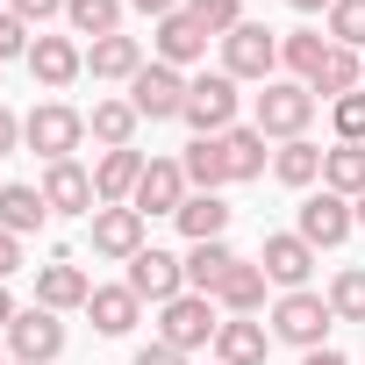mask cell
I'll use <instances>...</instances> for the list:
<instances>
[{
  "instance_id": "1",
  "label": "cell",
  "mask_w": 365,
  "mask_h": 365,
  "mask_svg": "<svg viewBox=\"0 0 365 365\" xmlns=\"http://www.w3.org/2000/svg\"><path fill=\"white\" fill-rule=\"evenodd\" d=\"M329 322H336V308H329V294H315V287H301V294H279L272 301V344H294V351H322L329 344Z\"/></svg>"
},
{
  "instance_id": "2",
  "label": "cell",
  "mask_w": 365,
  "mask_h": 365,
  "mask_svg": "<svg viewBox=\"0 0 365 365\" xmlns=\"http://www.w3.org/2000/svg\"><path fill=\"white\" fill-rule=\"evenodd\" d=\"M22 143H29L43 165L79 158V143H86V115H79L72 101H36V108L22 115Z\"/></svg>"
},
{
  "instance_id": "3",
  "label": "cell",
  "mask_w": 365,
  "mask_h": 365,
  "mask_svg": "<svg viewBox=\"0 0 365 365\" xmlns=\"http://www.w3.org/2000/svg\"><path fill=\"white\" fill-rule=\"evenodd\" d=\"M215 329H222V308L208 301V294H179V301H165L158 308V344H172V351H215Z\"/></svg>"
},
{
  "instance_id": "4",
  "label": "cell",
  "mask_w": 365,
  "mask_h": 365,
  "mask_svg": "<svg viewBox=\"0 0 365 365\" xmlns=\"http://www.w3.org/2000/svg\"><path fill=\"white\" fill-rule=\"evenodd\" d=\"M315 93L301 86V79H272L265 93H258V108H251V122L272 136V143H294V136H308V122H315Z\"/></svg>"
},
{
  "instance_id": "5",
  "label": "cell",
  "mask_w": 365,
  "mask_h": 365,
  "mask_svg": "<svg viewBox=\"0 0 365 365\" xmlns=\"http://www.w3.org/2000/svg\"><path fill=\"white\" fill-rule=\"evenodd\" d=\"M187 122L194 136H230L237 129V79L230 72H194L187 79Z\"/></svg>"
},
{
  "instance_id": "6",
  "label": "cell",
  "mask_w": 365,
  "mask_h": 365,
  "mask_svg": "<svg viewBox=\"0 0 365 365\" xmlns=\"http://www.w3.org/2000/svg\"><path fill=\"white\" fill-rule=\"evenodd\" d=\"M222 72L244 86H272V72H279V36L265 29V22H244V29H230L222 36Z\"/></svg>"
},
{
  "instance_id": "7",
  "label": "cell",
  "mask_w": 365,
  "mask_h": 365,
  "mask_svg": "<svg viewBox=\"0 0 365 365\" xmlns=\"http://www.w3.org/2000/svg\"><path fill=\"white\" fill-rule=\"evenodd\" d=\"M122 287H129L136 301H150V308L194 294V287H187V258H172V251H158V244H143V251L129 258V279H122Z\"/></svg>"
},
{
  "instance_id": "8",
  "label": "cell",
  "mask_w": 365,
  "mask_h": 365,
  "mask_svg": "<svg viewBox=\"0 0 365 365\" xmlns=\"http://www.w3.org/2000/svg\"><path fill=\"white\" fill-rule=\"evenodd\" d=\"M0 344H8L15 365H51V358L65 351V315H51V308H22L8 329H0Z\"/></svg>"
},
{
  "instance_id": "9",
  "label": "cell",
  "mask_w": 365,
  "mask_h": 365,
  "mask_svg": "<svg viewBox=\"0 0 365 365\" xmlns=\"http://www.w3.org/2000/svg\"><path fill=\"white\" fill-rule=\"evenodd\" d=\"M129 108L143 115V122H179L187 115V72H172V65H143L136 79H129Z\"/></svg>"
},
{
  "instance_id": "10",
  "label": "cell",
  "mask_w": 365,
  "mask_h": 365,
  "mask_svg": "<svg viewBox=\"0 0 365 365\" xmlns=\"http://www.w3.org/2000/svg\"><path fill=\"white\" fill-rule=\"evenodd\" d=\"M351 230H358V208H351L344 194H329V187H322V194H308V201H301V222H294V237H301V244L336 251Z\"/></svg>"
},
{
  "instance_id": "11",
  "label": "cell",
  "mask_w": 365,
  "mask_h": 365,
  "mask_svg": "<svg viewBox=\"0 0 365 365\" xmlns=\"http://www.w3.org/2000/svg\"><path fill=\"white\" fill-rule=\"evenodd\" d=\"M187 194H194V187H187V165H179V158H150L129 208L150 222V215H179V208H187Z\"/></svg>"
},
{
  "instance_id": "12",
  "label": "cell",
  "mask_w": 365,
  "mask_h": 365,
  "mask_svg": "<svg viewBox=\"0 0 365 365\" xmlns=\"http://www.w3.org/2000/svg\"><path fill=\"white\" fill-rule=\"evenodd\" d=\"M258 265H265V279H272L279 294H301L308 272H315V244H301L294 230H272V237L258 244Z\"/></svg>"
},
{
  "instance_id": "13",
  "label": "cell",
  "mask_w": 365,
  "mask_h": 365,
  "mask_svg": "<svg viewBox=\"0 0 365 365\" xmlns=\"http://www.w3.org/2000/svg\"><path fill=\"white\" fill-rule=\"evenodd\" d=\"M43 201H51V215H93L101 208V194H93V172L79 165V158H58V165H43Z\"/></svg>"
},
{
  "instance_id": "14",
  "label": "cell",
  "mask_w": 365,
  "mask_h": 365,
  "mask_svg": "<svg viewBox=\"0 0 365 365\" xmlns=\"http://www.w3.org/2000/svg\"><path fill=\"white\" fill-rule=\"evenodd\" d=\"M29 72H36L43 93H65V86L86 72V43H79V36H36V43H29Z\"/></svg>"
},
{
  "instance_id": "15",
  "label": "cell",
  "mask_w": 365,
  "mask_h": 365,
  "mask_svg": "<svg viewBox=\"0 0 365 365\" xmlns=\"http://www.w3.org/2000/svg\"><path fill=\"white\" fill-rule=\"evenodd\" d=\"M86 230H93V258L129 265V258L143 251V215H136V208H93V215H86Z\"/></svg>"
},
{
  "instance_id": "16",
  "label": "cell",
  "mask_w": 365,
  "mask_h": 365,
  "mask_svg": "<svg viewBox=\"0 0 365 365\" xmlns=\"http://www.w3.org/2000/svg\"><path fill=\"white\" fill-rule=\"evenodd\" d=\"M143 150L129 143V150H101L93 158V194H101V208H129L136 201V179H143Z\"/></svg>"
},
{
  "instance_id": "17",
  "label": "cell",
  "mask_w": 365,
  "mask_h": 365,
  "mask_svg": "<svg viewBox=\"0 0 365 365\" xmlns=\"http://www.w3.org/2000/svg\"><path fill=\"white\" fill-rule=\"evenodd\" d=\"M150 51H158V65H172V72H187V65H201L208 58V29L179 8V15H165L158 22V36H150Z\"/></svg>"
},
{
  "instance_id": "18",
  "label": "cell",
  "mask_w": 365,
  "mask_h": 365,
  "mask_svg": "<svg viewBox=\"0 0 365 365\" xmlns=\"http://www.w3.org/2000/svg\"><path fill=\"white\" fill-rule=\"evenodd\" d=\"M86 294H93V279H86L72 258H51V265H36V308H51V315H72V308H86Z\"/></svg>"
},
{
  "instance_id": "19",
  "label": "cell",
  "mask_w": 365,
  "mask_h": 365,
  "mask_svg": "<svg viewBox=\"0 0 365 365\" xmlns=\"http://www.w3.org/2000/svg\"><path fill=\"white\" fill-rule=\"evenodd\" d=\"M265 287H272V279H265V265H258V258H237L208 301H215L222 315H258V308H265Z\"/></svg>"
},
{
  "instance_id": "20",
  "label": "cell",
  "mask_w": 365,
  "mask_h": 365,
  "mask_svg": "<svg viewBox=\"0 0 365 365\" xmlns=\"http://www.w3.org/2000/svg\"><path fill=\"white\" fill-rule=\"evenodd\" d=\"M265 351H272V329H265V322L222 315V329H215V365H265Z\"/></svg>"
},
{
  "instance_id": "21",
  "label": "cell",
  "mask_w": 365,
  "mask_h": 365,
  "mask_svg": "<svg viewBox=\"0 0 365 365\" xmlns=\"http://www.w3.org/2000/svg\"><path fill=\"white\" fill-rule=\"evenodd\" d=\"M179 165H187V187H194V194H222L230 179H237V172H230V143H222V136H194L187 150H179Z\"/></svg>"
},
{
  "instance_id": "22",
  "label": "cell",
  "mask_w": 365,
  "mask_h": 365,
  "mask_svg": "<svg viewBox=\"0 0 365 365\" xmlns=\"http://www.w3.org/2000/svg\"><path fill=\"white\" fill-rule=\"evenodd\" d=\"M86 72L108 79V86H129L143 72V43L136 36H101V43H86Z\"/></svg>"
},
{
  "instance_id": "23",
  "label": "cell",
  "mask_w": 365,
  "mask_h": 365,
  "mask_svg": "<svg viewBox=\"0 0 365 365\" xmlns=\"http://www.w3.org/2000/svg\"><path fill=\"white\" fill-rule=\"evenodd\" d=\"M43 222H51V201H43V187H29V179L0 187V230H8V237H36Z\"/></svg>"
},
{
  "instance_id": "24",
  "label": "cell",
  "mask_w": 365,
  "mask_h": 365,
  "mask_svg": "<svg viewBox=\"0 0 365 365\" xmlns=\"http://www.w3.org/2000/svg\"><path fill=\"white\" fill-rule=\"evenodd\" d=\"M136 129H143V115L129 108V93H122V101H93V115H86V136H93L101 150H129Z\"/></svg>"
},
{
  "instance_id": "25",
  "label": "cell",
  "mask_w": 365,
  "mask_h": 365,
  "mask_svg": "<svg viewBox=\"0 0 365 365\" xmlns=\"http://www.w3.org/2000/svg\"><path fill=\"white\" fill-rule=\"evenodd\" d=\"M86 315H93L101 336H129V329L143 322V301H136L129 287H93V294H86Z\"/></svg>"
},
{
  "instance_id": "26",
  "label": "cell",
  "mask_w": 365,
  "mask_h": 365,
  "mask_svg": "<svg viewBox=\"0 0 365 365\" xmlns=\"http://www.w3.org/2000/svg\"><path fill=\"white\" fill-rule=\"evenodd\" d=\"M172 222H179L187 244H215V237H230V201L222 194H187V208H179Z\"/></svg>"
},
{
  "instance_id": "27",
  "label": "cell",
  "mask_w": 365,
  "mask_h": 365,
  "mask_svg": "<svg viewBox=\"0 0 365 365\" xmlns=\"http://www.w3.org/2000/svg\"><path fill=\"white\" fill-rule=\"evenodd\" d=\"M358 86H365V58L344 51V43H329V58H322V72L308 79V93H315V101H344V93H358Z\"/></svg>"
},
{
  "instance_id": "28",
  "label": "cell",
  "mask_w": 365,
  "mask_h": 365,
  "mask_svg": "<svg viewBox=\"0 0 365 365\" xmlns=\"http://www.w3.org/2000/svg\"><path fill=\"white\" fill-rule=\"evenodd\" d=\"M272 179H279V187H294V194H308L315 179H322V143H308V136L279 143V150H272Z\"/></svg>"
},
{
  "instance_id": "29",
  "label": "cell",
  "mask_w": 365,
  "mask_h": 365,
  "mask_svg": "<svg viewBox=\"0 0 365 365\" xmlns=\"http://www.w3.org/2000/svg\"><path fill=\"white\" fill-rule=\"evenodd\" d=\"M122 8L129 0H65V29L101 43V36H122Z\"/></svg>"
},
{
  "instance_id": "30",
  "label": "cell",
  "mask_w": 365,
  "mask_h": 365,
  "mask_svg": "<svg viewBox=\"0 0 365 365\" xmlns=\"http://www.w3.org/2000/svg\"><path fill=\"white\" fill-rule=\"evenodd\" d=\"M322 187L344 194V201L365 194V143H329V150H322Z\"/></svg>"
},
{
  "instance_id": "31",
  "label": "cell",
  "mask_w": 365,
  "mask_h": 365,
  "mask_svg": "<svg viewBox=\"0 0 365 365\" xmlns=\"http://www.w3.org/2000/svg\"><path fill=\"white\" fill-rule=\"evenodd\" d=\"M322 58H329V29H294V36H279V65H287L301 86L322 72Z\"/></svg>"
},
{
  "instance_id": "32",
  "label": "cell",
  "mask_w": 365,
  "mask_h": 365,
  "mask_svg": "<svg viewBox=\"0 0 365 365\" xmlns=\"http://www.w3.org/2000/svg\"><path fill=\"white\" fill-rule=\"evenodd\" d=\"M230 265H237L230 237H215V244H187V287H194V294H215Z\"/></svg>"
},
{
  "instance_id": "33",
  "label": "cell",
  "mask_w": 365,
  "mask_h": 365,
  "mask_svg": "<svg viewBox=\"0 0 365 365\" xmlns=\"http://www.w3.org/2000/svg\"><path fill=\"white\" fill-rule=\"evenodd\" d=\"M222 143H230V172H237V179H258V172L272 165V150H265L272 136H265L258 122H237V129H230Z\"/></svg>"
},
{
  "instance_id": "34",
  "label": "cell",
  "mask_w": 365,
  "mask_h": 365,
  "mask_svg": "<svg viewBox=\"0 0 365 365\" xmlns=\"http://www.w3.org/2000/svg\"><path fill=\"white\" fill-rule=\"evenodd\" d=\"M329 308H336V322H365V265H344L329 279Z\"/></svg>"
},
{
  "instance_id": "35",
  "label": "cell",
  "mask_w": 365,
  "mask_h": 365,
  "mask_svg": "<svg viewBox=\"0 0 365 365\" xmlns=\"http://www.w3.org/2000/svg\"><path fill=\"white\" fill-rule=\"evenodd\" d=\"M187 15H194V22L222 43L230 29H244V0H187Z\"/></svg>"
},
{
  "instance_id": "36",
  "label": "cell",
  "mask_w": 365,
  "mask_h": 365,
  "mask_svg": "<svg viewBox=\"0 0 365 365\" xmlns=\"http://www.w3.org/2000/svg\"><path fill=\"white\" fill-rule=\"evenodd\" d=\"M329 43L365 51V0H336V8H329Z\"/></svg>"
},
{
  "instance_id": "37",
  "label": "cell",
  "mask_w": 365,
  "mask_h": 365,
  "mask_svg": "<svg viewBox=\"0 0 365 365\" xmlns=\"http://www.w3.org/2000/svg\"><path fill=\"white\" fill-rule=\"evenodd\" d=\"M329 129H336V143H365V86L329 101Z\"/></svg>"
},
{
  "instance_id": "38",
  "label": "cell",
  "mask_w": 365,
  "mask_h": 365,
  "mask_svg": "<svg viewBox=\"0 0 365 365\" xmlns=\"http://www.w3.org/2000/svg\"><path fill=\"white\" fill-rule=\"evenodd\" d=\"M29 43H36V29H29L22 15L0 8V65H8V58H29Z\"/></svg>"
},
{
  "instance_id": "39",
  "label": "cell",
  "mask_w": 365,
  "mask_h": 365,
  "mask_svg": "<svg viewBox=\"0 0 365 365\" xmlns=\"http://www.w3.org/2000/svg\"><path fill=\"white\" fill-rule=\"evenodd\" d=\"M8 15H22L29 29H43V22H58V15H65V0H8Z\"/></svg>"
},
{
  "instance_id": "40",
  "label": "cell",
  "mask_w": 365,
  "mask_h": 365,
  "mask_svg": "<svg viewBox=\"0 0 365 365\" xmlns=\"http://www.w3.org/2000/svg\"><path fill=\"white\" fill-rule=\"evenodd\" d=\"M129 365H187V351H172V344H158V336H150V344H136V358H129Z\"/></svg>"
},
{
  "instance_id": "41",
  "label": "cell",
  "mask_w": 365,
  "mask_h": 365,
  "mask_svg": "<svg viewBox=\"0 0 365 365\" xmlns=\"http://www.w3.org/2000/svg\"><path fill=\"white\" fill-rule=\"evenodd\" d=\"M15 150H22V115L0 108V158H15Z\"/></svg>"
},
{
  "instance_id": "42",
  "label": "cell",
  "mask_w": 365,
  "mask_h": 365,
  "mask_svg": "<svg viewBox=\"0 0 365 365\" xmlns=\"http://www.w3.org/2000/svg\"><path fill=\"white\" fill-rule=\"evenodd\" d=\"M15 272H22V237L0 230V279H15Z\"/></svg>"
},
{
  "instance_id": "43",
  "label": "cell",
  "mask_w": 365,
  "mask_h": 365,
  "mask_svg": "<svg viewBox=\"0 0 365 365\" xmlns=\"http://www.w3.org/2000/svg\"><path fill=\"white\" fill-rule=\"evenodd\" d=\"M129 8H136V15H150V22H165V15L187 8V0H129Z\"/></svg>"
},
{
  "instance_id": "44",
  "label": "cell",
  "mask_w": 365,
  "mask_h": 365,
  "mask_svg": "<svg viewBox=\"0 0 365 365\" xmlns=\"http://www.w3.org/2000/svg\"><path fill=\"white\" fill-rule=\"evenodd\" d=\"M301 365H351V358H344L336 344H322V351H301Z\"/></svg>"
},
{
  "instance_id": "45",
  "label": "cell",
  "mask_w": 365,
  "mask_h": 365,
  "mask_svg": "<svg viewBox=\"0 0 365 365\" xmlns=\"http://www.w3.org/2000/svg\"><path fill=\"white\" fill-rule=\"evenodd\" d=\"M15 315H22V308H15V294H8V279H0V329H8Z\"/></svg>"
},
{
  "instance_id": "46",
  "label": "cell",
  "mask_w": 365,
  "mask_h": 365,
  "mask_svg": "<svg viewBox=\"0 0 365 365\" xmlns=\"http://www.w3.org/2000/svg\"><path fill=\"white\" fill-rule=\"evenodd\" d=\"M287 8H294V15H329L336 0H287Z\"/></svg>"
},
{
  "instance_id": "47",
  "label": "cell",
  "mask_w": 365,
  "mask_h": 365,
  "mask_svg": "<svg viewBox=\"0 0 365 365\" xmlns=\"http://www.w3.org/2000/svg\"><path fill=\"white\" fill-rule=\"evenodd\" d=\"M351 208H358V230H365V194H358V201H351Z\"/></svg>"
},
{
  "instance_id": "48",
  "label": "cell",
  "mask_w": 365,
  "mask_h": 365,
  "mask_svg": "<svg viewBox=\"0 0 365 365\" xmlns=\"http://www.w3.org/2000/svg\"><path fill=\"white\" fill-rule=\"evenodd\" d=\"M0 365H15V358H8V344H0Z\"/></svg>"
},
{
  "instance_id": "49",
  "label": "cell",
  "mask_w": 365,
  "mask_h": 365,
  "mask_svg": "<svg viewBox=\"0 0 365 365\" xmlns=\"http://www.w3.org/2000/svg\"><path fill=\"white\" fill-rule=\"evenodd\" d=\"M0 8H8V0H0Z\"/></svg>"
}]
</instances>
